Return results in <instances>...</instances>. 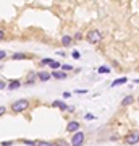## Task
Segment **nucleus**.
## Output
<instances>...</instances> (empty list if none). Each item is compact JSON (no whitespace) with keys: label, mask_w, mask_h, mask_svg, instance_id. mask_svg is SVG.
<instances>
[{"label":"nucleus","mask_w":139,"mask_h":146,"mask_svg":"<svg viewBox=\"0 0 139 146\" xmlns=\"http://www.w3.org/2000/svg\"><path fill=\"white\" fill-rule=\"evenodd\" d=\"M103 39V34L99 29H91V31H88V34H86V41L91 42V44H99V42Z\"/></svg>","instance_id":"obj_1"},{"label":"nucleus","mask_w":139,"mask_h":146,"mask_svg":"<svg viewBox=\"0 0 139 146\" xmlns=\"http://www.w3.org/2000/svg\"><path fill=\"white\" fill-rule=\"evenodd\" d=\"M28 107H29V101L28 99H18L11 104V112L13 114H20V112L26 110Z\"/></svg>","instance_id":"obj_2"},{"label":"nucleus","mask_w":139,"mask_h":146,"mask_svg":"<svg viewBox=\"0 0 139 146\" xmlns=\"http://www.w3.org/2000/svg\"><path fill=\"white\" fill-rule=\"evenodd\" d=\"M136 143H139V131L133 130L125 136V145H136Z\"/></svg>","instance_id":"obj_3"},{"label":"nucleus","mask_w":139,"mask_h":146,"mask_svg":"<svg viewBox=\"0 0 139 146\" xmlns=\"http://www.w3.org/2000/svg\"><path fill=\"white\" fill-rule=\"evenodd\" d=\"M84 131H81V128L78 131H74L73 133V136H71V145H74V146H79V145H82L84 143Z\"/></svg>","instance_id":"obj_4"},{"label":"nucleus","mask_w":139,"mask_h":146,"mask_svg":"<svg viewBox=\"0 0 139 146\" xmlns=\"http://www.w3.org/2000/svg\"><path fill=\"white\" fill-rule=\"evenodd\" d=\"M79 130V122H76V120H71V122H68V125H67V131L68 133H74V131Z\"/></svg>","instance_id":"obj_5"},{"label":"nucleus","mask_w":139,"mask_h":146,"mask_svg":"<svg viewBox=\"0 0 139 146\" xmlns=\"http://www.w3.org/2000/svg\"><path fill=\"white\" fill-rule=\"evenodd\" d=\"M37 78L41 80V81H49V80L52 78V73H49V72H39V73H37Z\"/></svg>","instance_id":"obj_6"},{"label":"nucleus","mask_w":139,"mask_h":146,"mask_svg":"<svg viewBox=\"0 0 139 146\" xmlns=\"http://www.w3.org/2000/svg\"><path fill=\"white\" fill-rule=\"evenodd\" d=\"M134 102V98L131 96V94H128V96H125L123 98V101H121V106L123 107H128V106H131Z\"/></svg>","instance_id":"obj_7"},{"label":"nucleus","mask_w":139,"mask_h":146,"mask_svg":"<svg viewBox=\"0 0 139 146\" xmlns=\"http://www.w3.org/2000/svg\"><path fill=\"white\" fill-rule=\"evenodd\" d=\"M36 80H39L37 78V73L31 72L29 75H28V78H26V84H34L36 83Z\"/></svg>","instance_id":"obj_8"},{"label":"nucleus","mask_w":139,"mask_h":146,"mask_svg":"<svg viewBox=\"0 0 139 146\" xmlns=\"http://www.w3.org/2000/svg\"><path fill=\"white\" fill-rule=\"evenodd\" d=\"M13 60H26V58H31V55H28V54H23V52H18V54H13L11 55Z\"/></svg>","instance_id":"obj_9"},{"label":"nucleus","mask_w":139,"mask_h":146,"mask_svg":"<svg viewBox=\"0 0 139 146\" xmlns=\"http://www.w3.org/2000/svg\"><path fill=\"white\" fill-rule=\"evenodd\" d=\"M74 42V39H73L71 36H63L62 37V44H63V47H70Z\"/></svg>","instance_id":"obj_10"},{"label":"nucleus","mask_w":139,"mask_h":146,"mask_svg":"<svg viewBox=\"0 0 139 146\" xmlns=\"http://www.w3.org/2000/svg\"><path fill=\"white\" fill-rule=\"evenodd\" d=\"M52 75H53V78H57V80H67V72L65 70L63 72H53Z\"/></svg>","instance_id":"obj_11"},{"label":"nucleus","mask_w":139,"mask_h":146,"mask_svg":"<svg viewBox=\"0 0 139 146\" xmlns=\"http://www.w3.org/2000/svg\"><path fill=\"white\" fill-rule=\"evenodd\" d=\"M125 83H128V78H126V76H123V78H118V80H115L113 83H112V88H115V86H120V84H125Z\"/></svg>","instance_id":"obj_12"},{"label":"nucleus","mask_w":139,"mask_h":146,"mask_svg":"<svg viewBox=\"0 0 139 146\" xmlns=\"http://www.w3.org/2000/svg\"><path fill=\"white\" fill-rule=\"evenodd\" d=\"M52 106H55V107H58V109H62V110L67 109V104L62 102V101H53V104H52Z\"/></svg>","instance_id":"obj_13"},{"label":"nucleus","mask_w":139,"mask_h":146,"mask_svg":"<svg viewBox=\"0 0 139 146\" xmlns=\"http://www.w3.org/2000/svg\"><path fill=\"white\" fill-rule=\"evenodd\" d=\"M20 86H21V83H20V81H11V83L8 84V89H11V91H13V89L20 88Z\"/></svg>","instance_id":"obj_14"},{"label":"nucleus","mask_w":139,"mask_h":146,"mask_svg":"<svg viewBox=\"0 0 139 146\" xmlns=\"http://www.w3.org/2000/svg\"><path fill=\"white\" fill-rule=\"evenodd\" d=\"M50 67L53 68V70H57V68H60V67H62V65H60V63H58L57 60H52V63H50Z\"/></svg>","instance_id":"obj_15"},{"label":"nucleus","mask_w":139,"mask_h":146,"mask_svg":"<svg viewBox=\"0 0 139 146\" xmlns=\"http://www.w3.org/2000/svg\"><path fill=\"white\" fill-rule=\"evenodd\" d=\"M97 72L99 73H110V68H108V67H100Z\"/></svg>","instance_id":"obj_16"},{"label":"nucleus","mask_w":139,"mask_h":146,"mask_svg":"<svg viewBox=\"0 0 139 146\" xmlns=\"http://www.w3.org/2000/svg\"><path fill=\"white\" fill-rule=\"evenodd\" d=\"M73 39H74V42H79L82 39V34L81 33H76V34H74V37H73Z\"/></svg>","instance_id":"obj_17"},{"label":"nucleus","mask_w":139,"mask_h":146,"mask_svg":"<svg viewBox=\"0 0 139 146\" xmlns=\"http://www.w3.org/2000/svg\"><path fill=\"white\" fill-rule=\"evenodd\" d=\"M52 63V58H44V60H41V65H50Z\"/></svg>","instance_id":"obj_18"},{"label":"nucleus","mask_w":139,"mask_h":146,"mask_svg":"<svg viewBox=\"0 0 139 146\" xmlns=\"http://www.w3.org/2000/svg\"><path fill=\"white\" fill-rule=\"evenodd\" d=\"M60 68H63L65 72H71V70H73V67H71V65H62Z\"/></svg>","instance_id":"obj_19"},{"label":"nucleus","mask_w":139,"mask_h":146,"mask_svg":"<svg viewBox=\"0 0 139 146\" xmlns=\"http://www.w3.org/2000/svg\"><path fill=\"white\" fill-rule=\"evenodd\" d=\"M71 57H73V58H76V60H78V58L81 57V54L78 52V50H74V52H71Z\"/></svg>","instance_id":"obj_20"},{"label":"nucleus","mask_w":139,"mask_h":146,"mask_svg":"<svg viewBox=\"0 0 139 146\" xmlns=\"http://www.w3.org/2000/svg\"><path fill=\"white\" fill-rule=\"evenodd\" d=\"M84 119H86V120H94V119H96V115H92V114H86V115H84Z\"/></svg>","instance_id":"obj_21"},{"label":"nucleus","mask_w":139,"mask_h":146,"mask_svg":"<svg viewBox=\"0 0 139 146\" xmlns=\"http://www.w3.org/2000/svg\"><path fill=\"white\" fill-rule=\"evenodd\" d=\"M37 145H44V146H49V145H53L50 141H37Z\"/></svg>","instance_id":"obj_22"},{"label":"nucleus","mask_w":139,"mask_h":146,"mask_svg":"<svg viewBox=\"0 0 139 146\" xmlns=\"http://www.w3.org/2000/svg\"><path fill=\"white\" fill-rule=\"evenodd\" d=\"M5 57H7V52L5 50H0V60H3Z\"/></svg>","instance_id":"obj_23"},{"label":"nucleus","mask_w":139,"mask_h":146,"mask_svg":"<svg viewBox=\"0 0 139 146\" xmlns=\"http://www.w3.org/2000/svg\"><path fill=\"white\" fill-rule=\"evenodd\" d=\"M5 39V33H3V29L0 28V41H3Z\"/></svg>","instance_id":"obj_24"},{"label":"nucleus","mask_w":139,"mask_h":146,"mask_svg":"<svg viewBox=\"0 0 139 146\" xmlns=\"http://www.w3.org/2000/svg\"><path fill=\"white\" fill-rule=\"evenodd\" d=\"M5 112H7V109L3 107V106H0V117H2V115L5 114Z\"/></svg>","instance_id":"obj_25"},{"label":"nucleus","mask_w":139,"mask_h":146,"mask_svg":"<svg viewBox=\"0 0 139 146\" xmlns=\"http://www.w3.org/2000/svg\"><path fill=\"white\" fill-rule=\"evenodd\" d=\"M76 93L78 94H86L88 93V89H76Z\"/></svg>","instance_id":"obj_26"},{"label":"nucleus","mask_w":139,"mask_h":146,"mask_svg":"<svg viewBox=\"0 0 139 146\" xmlns=\"http://www.w3.org/2000/svg\"><path fill=\"white\" fill-rule=\"evenodd\" d=\"M70 96H71V93H68V91H65V93H63V98H65V99H68Z\"/></svg>","instance_id":"obj_27"},{"label":"nucleus","mask_w":139,"mask_h":146,"mask_svg":"<svg viewBox=\"0 0 139 146\" xmlns=\"http://www.w3.org/2000/svg\"><path fill=\"white\" fill-rule=\"evenodd\" d=\"M5 86H7V83H5V81H0V89H3Z\"/></svg>","instance_id":"obj_28"},{"label":"nucleus","mask_w":139,"mask_h":146,"mask_svg":"<svg viewBox=\"0 0 139 146\" xmlns=\"http://www.w3.org/2000/svg\"><path fill=\"white\" fill-rule=\"evenodd\" d=\"M136 83H139V78H138V80H136Z\"/></svg>","instance_id":"obj_29"},{"label":"nucleus","mask_w":139,"mask_h":146,"mask_svg":"<svg viewBox=\"0 0 139 146\" xmlns=\"http://www.w3.org/2000/svg\"><path fill=\"white\" fill-rule=\"evenodd\" d=\"M138 101H139V98H138Z\"/></svg>","instance_id":"obj_30"}]
</instances>
